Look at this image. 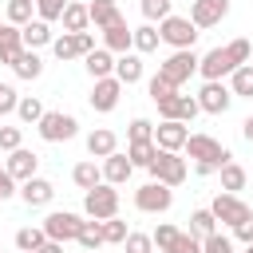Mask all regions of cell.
<instances>
[{"label":"cell","instance_id":"cell-4","mask_svg":"<svg viewBox=\"0 0 253 253\" xmlns=\"http://www.w3.org/2000/svg\"><path fill=\"white\" fill-rule=\"evenodd\" d=\"M83 213L91 221H107V217H119V186H107L99 182L95 190L83 194Z\"/></svg>","mask_w":253,"mask_h":253},{"label":"cell","instance_id":"cell-50","mask_svg":"<svg viewBox=\"0 0 253 253\" xmlns=\"http://www.w3.org/2000/svg\"><path fill=\"white\" fill-rule=\"evenodd\" d=\"M146 91H150V99H154V103H162V99H170V95H174V87H170L162 75H154V79L146 83Z\"/></svg>","mask_w":253,"mask_h":253},{"label":"cell","instance_id":"cell-25","mask_svg":"<svg viewBox=\"0 0 253 253\" xmlns=\"http://www.w3.org/2000/svg\"><path fill=\"white\" fill-rule=\"evenodd\" d=\"M158 28L154 24H138V28H130V51H138V55H150V51H158Z\"/></svg>","mask_w":253,"mask_h":253},{"label":"cell","instance_id":"cell-24","mask_svg":"<svg viewBox=\"0 0 253 253\" xmlns=\"http://www.w3.org/2000/svg\"><path fill=\"white\" fill-rule=\"evenodd\" d=\"M83 67H87L91 79H107V75H115V55L107 47H95V51L83 55Z\"/></svg>","mask_w":253,"mask_h":253},{"label":"cell","instance_id":"cell-33","mask_svg":"<svg viewBox=\"0 0 253 253\" xmlns=\"http://www.w3.org/2000/svg\"><path fill=\"white\" fill-rule=\"evenodd\" d=\"M28 20H36V0H8V8H4V24L24 28Z\"/></svg>","mask_w":253,"mask_h":253},{"label":"cell","instance_id":"cell-3","mask_svg":"<svg viewBox=\"0 0 253 253\" xmlns=\"http://www.w3.org/2000/svg\"><path fill=\"white\" fill-rule=\"evenodd\" d=\"M146 170H150V178H154V182H162V186H170V190H174V186H182V182L190 178L186 158H182V154H174V150H158V154H154V162H150Z\"/></svg>","mask_w":253,"mask_h":253},{"label":"cell","instance_id":"cell-31","mask_svg":"<svg viewBox=\"0 0 253 253\" xmlns=\"http://www.w3.org/2000/svg\"><path fill=\"white\" fill-rule=\"evenodd\" d=\"M59 24H63V32H87V24H91V16H87V4H79V0H71V4L63 8V16H59Z\"/></svg>","mask_w":253,"mask_h":253},{"label":"cell","instance_id":"cell-14","mask_svg":"<svg viewBox=\"0 0 253 253\" xmlns=\"http://www.w3.org/2000/svg\"><path fill=\"white\" fill-rule=\"evenodd\" d=\"M158 115H162V119H178V123H186V126H190V123L202 115V107H198V99H194V95L174 91L170 99H162V103H158Z\"/></svg>","mask_w":253,"mask_h":253},{"label":"cell","instance_id":"cell-37","mask_svg":"<svg viewBox=\"0 0 253 253\" xmlns=\"http://www.w3.org/2000/svg\"><path fill=\"white\" fill-rule=\"evenodd\" d=\"M154 154H158V146H154V142H126V158H130V166H134V170H138V166L146 170V166L154 162Z\"/></svg>","mask_w":253,"mask_h":253},{"label":"cell","instance_id":"cell-56","mask_svg":"<svg viewBox=\"0 0 253 253\" xmlns=\"http://www.w3.org/2000/svg\"><path fill=\"white\" fill-rule=\"evenodd\" d=\"M103 4H119V0H103Z\"/></svg>","mask_w":253,"mask_h":253},{"label":"cell","instance_id":"cell-15","mask_svg":"<svg viewBox=\"0 0 253 253\" xmlns=\"http://www.w3.org/2000/svg\"><path fill=\"white\" fill-rule=\"evenodd\" d=\"M237 67L229 63V55H225V47H210L202 59H198V75L206 79V83H221L225 75H233Z\"/></svg>","mask_w":253,"mask_h":253},{"label":"cell","instance_id":"cell-12","mask_svg":"<svg viewBox=\"0 0 253 253\" xmlns=\"http://www.w3.org/2000/svg\"><path fill=\"white\" fill-rule=\"evenodd\" d=\"M225 16H229V0H194L186 20H190V24L202 32V28H217Z\"/></svg>","mask_w":253,"mask_h":253},{"label":"cell","instance_id":"cell-18","mask_svg":"<svg viewBox=\"0 0 253 253\" xmlns=\"http://www.w3.org/2000/svg\"><path fill=\"white\" fill-rule=\"evenodd\" d=\"M4 170H8L16 182H28V178H36V170H40V154L28 150V146H20V150H12V154L4 158Z\"/></svg>","mask_w":253,"mask_h":253},{"label":"cell","instance_id":"cell-7","mask_svg":"<svg viewBox=\"0 0 253 253\" xmlns=\"http://www.w3.org/2000/svg\"><path fill=\"white\" fill-rule=\"evenodd\" d=\"M170 206H174V190L162 186V182H154V178L134 190V210L138 213H166Z\"/></svg>","mask_w":253,"mask_h":253},{"label":"cell","instance_id":"cell-47","mask_svg":"<svg viewBox=\"0 0 253 253\" xmlns=\"http://www.w3.org/2000/svg\"><path fill=\"white\" fill-rule=\"evenodd\" d=\"M20 146H24V130H20V126H0V150L12 154V150H20Z\"/></svg>","mask_w":253,"mask_h":253},{"label":"cell","instance_id":"cell-38","mask_svg":"<svg viewBox=\"0 0 253 253\" xmlns=\"http://www.w3.org/2000/svg\"><path fill=\"white\" fill-rule=\"evenodd\" d=\"M43 241H47V237H43L40 225H24V229H16V249H20V253H36Z\"/></svg>","mask_w":253,"mask_h":253},{"label":"cell","instance_id":"cell-30","mask_svg":"<svg viewBox=\"0 0 253 253\" xmlns=\"http://www.w3.org/2000/svg\"><path fill=\"white\" fill-rule=\"evenodd\" d=\"M87 16H91V24L103 32V28H111L115 20H123V12H119V4H103V0H91L87 4Z\"/></svg>","mask_w":253,"mask_h":253},{"label":"cell","instance_id":"cell-19","mask_svg":"<svg viewBox=\"0 0 253 253\" xmlns=\"http://www.w3.org/2000/svg\"><path fill=\"white\" fill-rule=\"evenodd\" d=\"M99 170H103V182H107V186H126V182H130V174H134V166H130V158H126L123 150L107 154Z\"/></svg>","mask_w":253,"mask_h":253},{"label":"cell","instance_id":"cell-40","mask_svg":"<svg viewBox=\"0 0 253 253\" xmlns=\"http://www.w3.org/2000/svg\"><path fill=\"white\" fill-rule=\"evenodd\" d=\"M225 55H229V63H233V67H241V63H249L253 43H249L245 36H237V40H229V43H225Z\"/></svg>","mask_w":253,"mask_h":253},{"label":"cell","instance_id":"cell-46","mask_svg":"<svg viewBox=\"0 0 253 253\" xmlns=\"http://www.w3.org/2000/svg\"><path fill=\"white\" fill-rule=\"evenodd\" d=\"M162 253H202V241H198V237H190V233L182 229V233H178V237H174Z\"/></svg>","mask_w":253,"mask_h":253},{"label":"cell","instance_id":"cell-35","mask_svg":"<svg viewBox=\"0 0 253 253\" xmlns=\"http://www.w3.org/2000/svg\"><path fill=\"white\" fill-rule=\"evenodd\" d=\"M16 119L28 123V126H36V123L43 119V103H40L36 95H20V103H16Z\"/></svg>","mask_w":253,"mask_h":253},{"label":"cell","instance_id":"cell-2","mask_svg":"<svg viewBox=\"0 0 253 253\" xmlns=\"http://www.w3.org/2000/svg\"><path fill=\"white\" fill-rule=\"evenodd\" d=\"M182 150H186L194 162H206V166H213V170H221L225 162H233V154H229L213 134H202V130H198V134H190Z\"/></svg>","mask_w":253,"mask_h":253},{"label":"cell","instance_id":"cell-32","mask_svg":"<svg viewBox=\"0 0 253 253\" xmlns=\"http://www.w3.org/2000/svg\"><path fill=\"white\" fill-rule=\"evenodd\" d=\"M190 237H198V241H206L210 233H217V221H213V213H210V206H202V210H194L190 213V229H186Z\"/></svg>","mask_w":253,"mask_h":253},{"label":"cell","instance_id":"cell-13","mask_svg":"<svg viewBox=\"0 0 253 253\" xmlns=\"http://www.w3.org/2000/svg\"><path fill=\"white\" fill-rule=\"evenodd\" d=\"M194 99H198L202 115H225V111H229V103H233V95H229V83H202Z\"/></svg>","mask_w":253,"mask_h":253},{"label":"cell","instance_id":"cell-29","mask_svg":"<svg viewBox=\"0 0 253 253\" xmlns=\"http://www.w3.org/2000/svg\"><path fill=\"white\" fill-rule=\"evenodd\" d=\"M12 71H16V79H28V83H32V79H40V75H43V59H40L36 51H28V47H24V51L16 55Z\"/></svg>","mask_w":253,"mask_h":253},{"label":"cell","instance_id":"cell-16","mask_svg":"<svg viewBox=\"0 0 253 253\" xmlns=\"http://www.w3.org/2000/svg\"><path fill=\"white\" fill-rule=\"evenodd\" d=\"M186 138H190V126L178 123V119H162V123L154 126V146H158V150H174V154H182Z\"/></svg>","mask_w":253,"mask_h":253},{"label":"cell","instance_id":"cell-8","mask_svg":"<svg viewBox=\"0 0 253 253\" xmlns=\"http://www.w3.org/2000/svg\"><path fill=\"white\" fill-rule=\"evenodd\" d=\"M79 225H83V217H79V213H71V210H51V213L40 221L43 237H47V241H63V245L79 237Z\"/></svg>","mask_w":253,"mask_h":253},{"label":"cell","instance_id":"cell-26","mask_svg":"<svg viewBox=\"0 0 253 253\" xmlns=\"http://www.w3.org/2000/svg\"><path fill=\"white\" fill-rule=\"evenodd\" d=\"M71 182L87 194V190H95V186L103 182V170L95 166V158H83V162H75V166H71Z\"/></svg>","mask_w":253,"mask_h":253},{"label":"cell","instance_id":"cell-23","mask_svg":"<svg viewBox=\"0 0 253 253\" xmlns=\"http://www.w3.org/2000/svg\"><path fill=\"white\" fill-rule=\"evenodd\" d=\"M115 79H119L123 87H130V83H138V79H142V55H138V51H126V55H115Z\"/></svg>","mask_w":253,"mask_h":253},{"label":"cell","instance_id":"cell-58","mask_svg":"<svg viewBox=\"0 0 253 253\" xmlns=\"http://www.w3.org/2000/svg\"><path fill=\"white\" fill-rule=\"evenodd\" d=\"M249 63H253V55H249Z\"/></svg>","mask_w":253,"mask_h":253},{"label":"cell","instance_id":"cell-55","mask_svg":"<svg viewBox=\"0 0 253 253\" xmlns=\"http://www.w3.org/2000/svg\"><path fill=\"white\" fill-rule=\"evenodd\" d=\"M241 253H253V245H245V249H241Z\"/></svg>","mask_w":253,"mask_h":253},{"label":"cell","instance_id":"cell-45","mask_svg":"<svg viewBox=\"0 0 253 253\" xmlns=\"http://www.w3.org/2000/svg\"><path fill=\"white\" fill-rule=\"evenodd\" d=\"M178 233H182V229H178V225H174V221H158V229H154V233H150V241H154V249H158V253H162V249H166V245H170V241H174V237H178Z\"/></svg>","mask_w":253,"mask_h":253},{"label":"cell","instance_id":"cell-27","mask_svg":"<svg viewBox=\"0 0 253 253\" xmlns=\"http://www.w3.org/2000/svg\"><path fill=\"white\" fill-rule=\"evenodd\" d=\"M24 51V40H20V28L12 24H0V63H16V55Z\"/></svg>","mask_w":253,"mask_h":253},{"label":"cell","instance_id":"cell-9","mask_svg":"<svg viewBox=\"0 0 253 253\" xmlns=\"http://www.w3.org/2000/svg\"><path fill=\"white\" fill-rule=\"evenodd\" d=\"M210 213H213V221L217 225H229V229H237L253 210L241 202V194H217L213 202H210Z\"/></svg>","mask_w":253,"mask_h":253},{"label":"cell","instance_id":"cell-1","mask_svg":"<svg viewBox=\"0 0 253 253\" xmlns=\"http://www.w3.org/2000/svg\"><path fill=\"white\" fill-rule=\"evenodd\" d=\"M198 51L194 47H186V51H170L162 63H158V75L174 87V91H182V83H190V75H198Z\"/></svg>","mask_w":253,"mask_h":253},{"label":"cell","instance_id":"cell-5","mask_svg":"<svg viewBox=\"0 0 253 253\" xmlns=\"http://www.w3.org/2000/svg\"><path fill=\"white\" fill-rule=\"evenodd\" d=\"M36 134L43 142H67L79 134V119L67 115V111H43V119L36 123Z\"/></svg>","mask_w":253,"mask_h":253},{"label":"cell","instance_id":"cell-57","mask_svg":"<svg viewBox=\"0 0 253 253\" xmlns=\"http://www.w3.org/2000/svg\"><path fill=\"white\" fill-rule=\"evenodd\" d=\"M79 253H87V249H79Z\"/></svg>","mask_w":253,"mask_h":253},{"label":"cell","instance_id":"cell-22","mask_svg":"<svg viewBox=\"0 0 253 253\" xmlns=\"http://www.w3.org/2000/svg\"><path fill=\"white\" fill-rule=\"evenodd\" d=\"M103 47L111 55H126L130 51V28H126V20H115L111 28H103Z\"/></svg>","mask_w":253,"mask_h":253},{"label":"cell","instance_id":"cell-10","mask_svg":"<svg viewBox=\"0 0 253 253\" xmlns=\"http://www.w3.org/2000/svg\"><path fill=\"white\" fill-rule=\"evenodd\" d=\"M51 51H55L59 63H67V59H83L87 51H95V36H91V32H63V36L51 40Z\"/></svg>","mask_w":253,"mask_h":253},{"label":"cell","instance_id":"cell-44","mask_svg":"<svg viewBox=\"0 0 253 253\" xmlns=\"http://www.w3.org/2000/svg\"><path fill=\"white\" fill-rule=\"evenodd\" d=\"M71 0H36V20H43V24H51V20H59L63 16V8H67Z\"/></svg>","mask_w":253,"mask_h":253},{"label":"cell","instance_id":"cell-54","mask_svg":"<svg viewBox=\"0 0 253 253\" xmlns=\"http://www.w3.org/2000/svg\"><path fill=\"white\" fill-rule=\"evenodd\" d=\"M241 138H245V142H253V115L241 123Z\"/></svg>","mask_w":253,"mask_h":253},{"label":"cell","instance_id":"cell-41","mask_svg":"<svg viewBox=\"0 0 253 253\" xmlns=\"http://www.w3.org/2000/svg\"><path fill=\"white\" fill-rule=\"evenodd\" d=\"M126 142H154V123L150 119H130V126H126Z\"/></svg>","mask_w":253,"mask_h":253},{"label":"cell","instance_id":"cell-21","mask_svg":"<svg viewBox=\"0 0 253 253\" xmlns=\"http://www.w3.org/2000/svg\"><path fill=\"white\" fill-rule=\"evenodd\" d=\"M119 150V134L111 130V126H95L91 134H87V154L91 158H107V154H115Z\"/></svg>","mask_w":253,"mask_h":253},{"label":"cell","instance_id":"cell-51","mask_svg":"<svg viewBox=\"0 0 253 253\" xmlns=\"http://www.w3.org/2000/svg\"><path fill=\"white\" fill-rule=\"evenodd\" d=\"M16 194H20V182L0 166V202H8V198H16Z\"/></svg>","mask_w":253,"mask_h":253},{"label":"cell","instance_id":"cell-43","mask_svg":"<svg viewBox=\"0 0 253 253\" xmlns=\"http://www.w3.org/2000/svg\"><path fill=\"white\" fill-rule=\"evenodd\" d=\"M202 253H237V245H233V237L229 233H210L206 241H202Z\"/></svg>","mask_w":253,"mask_h":253},{"label":"cell","instance_id":"cell-49","mask_svg":"<svg viewBox=\"0 0 253 253\" xmlns=\"http://www.w3.org/2000/svg\"><path fill=\"white\" fill-rule=\"evenodd\" d=\"M16 103H20V91L12 83H0V119L4 115H16Z\"/></svg>","mask_w":253,"mask_h":253},{"label":"cell","instance_id":"cell-11","mask_svg":"<svg viewBox=\"0 0 253 253\" xmlns=\"http://www.w3.org/2000/svg\"><path fill=\"white\" fill-rule=\"evenodd\" d=\"M119 99H123V83H119L115 75H107V79H95V87H91V95H87L91 111H99V115H111V111L119 107Z\"/></svg>","mask_w":253,"mask_h":253},{"label":"cell","instance_id":"cell-53","mask_svg":"<svg viewBox=\"0 0 253 253\" xmlns=\"http://www.w3.org/2000/svg\"><path fill=\"white\" fill-rule=\"evenodd\" d=\"M36 253H63V241H43Z\"/></svg>","mask_w":253,"mask_h":253},{"label":"cell","instance_id":"cell-6","mask_svg":"<svg viewBox=\"0 0 253 253\" xmlns=\"http://www.w3.org/2000/svg\"><path fill=\"white\" fill-rule=\"evenodd\" d=\"M158 40L170 47V51H186V47H194V40H198V28L186 20V16H166L162 24H158Z\"/></svg>","mask_w":253,"mask_h":253},{"label":"cell","instance_id":"cell-20","mask_svg":"<svg viewBox=\"0 0 253 253\" xmlns=\"http://www.w3.org/2000/svg\"><path fill=\"white\" fill-rule=\"evenodd\" d=\"M20 40H24L28 51H40V47H51L55 32H51V24H43V20H28V24L20 28Z\"/></svg>","mask_w":253,"mask_h":253},{"label":"cell","instance_id":"cell-42","mask_svg":"<svg viewBox=\"0 0 253 253\" xmlns=\"http://www.w3.org/2000/svg\"><path fill=\"white\" fill-rule=\"evenodd\" d=\"M103 225V245H123L126 241V221H119V217H107V221H99Z\"/></svg>","mask_w":253,"mask_h":253},{"label":"cell","instance_id":"cell-28","mask_svg":"<svg viewBox=\"0 0 253 253\" xmlns=\"http://www.w3.org/2000/svg\"><path fill=\"white\" fill-rule=\"evenodd\" d=\"M217 178H221V194H241L245 182H249V174H245L241 162H225V166L217 170Z\"/></svg>","mask_w":253,"mask_h":253},{"label":"cell","instance_id":"cell-52","mask_svg":"<svg viewBox=\"0 0 253 253\" xmlns=\"http://www.w3.org/2000/svg\"><path fill=\"white\" fill-rule=\"evenodd\" d=\"M233 241H241V245H253V213H249V217H245V221L233 229Z\"/></svg>","mask_w":253,"mask_h":253},{"label":"cell","instance_id":"cell-17","mask_svg":"<svg viewBox=\"0 0 253 253\" xmlns=\"http://www.w3.org/2000/svg\"><path fill=\"white\" fill-rule=\"evenodd\" d=\"M16 198H20V202H24L28 210H43V206H47V202L55 198V186H51L47 178H40V174H36V178L20 182V194H16Z\"/></svg>","mask_w":253,"mask_h":253},{"label":"cell","instance_id":"cell-36","mask_svg":"<svg viewBox=\"0 0 253 253\" xmlns=\"http://www.w3.org/2000/svg\"><path fill=\"white\" fill-rule=\"evenodd\" d=\"M79 249H87V253H95L99 245H103V225L99 221H91V217H83V225H79Z\"/></svg>","mask_w":253,"mask_h":253},{"label":"cell","instance_id":"cell-48","mask_svg":"<svg viewBox=\"0 0 253 253\" xmlns=\"http://www.w3.org/2000/svg\"><path fill=\"white\" fill-rule=\"evenodd\" d=\"M123 249L126 253H154V241H150V233H126V241H123Z\"/></svg>","mask_w":253,"mask_h":253},{"label":"cell","instance_id":"cell-34","mask_svg":"<svg viewBox=\"0 0 253 253\" xmlns=\"http://www.w3.org/2000/svg\"><path fill=\"white\" fill-rule=\"evenodd\" d=\"M229 95L233 99H253V63H241L229 75Z\"/></svg>","mask_w":253,"mask_h":253},{"label":"cell","instance_id":"cell-39","mask_svg":"<svg viewBox=\"0 0 253 253\" xmlns=\"http://www.w3.org/2000/svg\"><path fill=\"white\" fill-rule=\"evenodd\" d=\"M138 12H142V20L146 24H162L166 16H170V0H138Z\"/></svg>","mask_w":253,"mask_h":253}]
</instances>
